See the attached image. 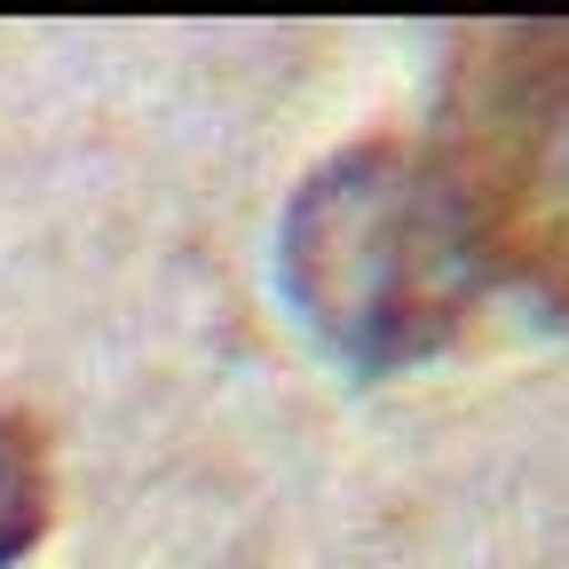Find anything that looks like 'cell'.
Segmentation results:
<instances>
[{
	"mask_svg": "<svg viewBox=\"0 0 569 569\" xmlns=\"http://www.w3.org/2000/svg\"><path fill=\"white\" fill-rule=\"evenodd\" d=\"M277 284L348 372H403L459 340L490 261L436 142L365 134L284 198Z\"/></svg>",
	"mask_w": 569,
	"mask_h": 569,
	"instance_id": "1",
	"label": "cell"
},
{
	"mask_svg": "<svg viewBox=\"0 0 569 569\" xmlns=\"http://www.w3.org/2000/svg\"><path fill=\"white\" fill-rule=\"evenodd\" d=\"M490 277L569 317V24H482L443 71V134Z\"/></svg>",
	"mask_w": 569,
	"mask_h": 569,
	"instance_id": "2",
	"label": "cell"
},
{
	"mask_svg": "<svg viewBox=\"0 0 569 569\" xmlns=\"http://www.w3.org/2000/svg\"><path fill=\"white\" fill-rule=\"evenodd\" d=\"M56 515V459L32 411H0V569H17Z\"/></svg>",
	"mask_w": 569,
	"mask_h": 569,
	"instance_id": "3",
	"label": "cell"
}]
</instances>
